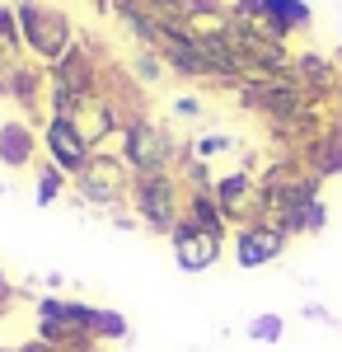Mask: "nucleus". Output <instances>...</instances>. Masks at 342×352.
<instances>
[{
	"label": "nucleus",
	"instance_id": "nucleus-27",
	"mask_svg": "<svg viewBox=\"0 0 342 352\" xmlns=\"http://www.w3.org/2000/svg\"><path fill=\"white\" fill-rule=\"evenodd\" d=\"M333 66H338V76H342V47H338V52H333Z\"/></svg>",
	"mask_w": 342,
	"mask_h": 352
},
{
	"label": "nucleus",
	"instance_id": "nucleus-20",
	"mask_svg": "<svg viewBox=\"0 0 342 352\" xmlns=\"http://www.w3.org/2000/svg\"><path fill=\"white\" fill-rule=\"evenodd\" d=\"M197 160H211V155H220V151H235V136H220V132H211V136H197L192 146H187Z\"/></svg>",
	"mask_w": 342,
	"mask_h": 352
},
{
	"label": "nucleus",
	"instance_id": "nucleus-10",
	"mask_svg": "<svg viewBox=\"0 0 342 352\" xmlns=\"http://www.w3.org/2000/svg\"><path fill=\"white\" fill-rule=\"evenodd\" d=\"M282 249H286V235H282L272 221H253V226H239V230H235V263H239V268L277 263Z\"/></svg>",
	"mask_w": 342,
	"mask_h": 352
},
{
	"label": "nucleus",
	"instance_id": "nucleus-22",
	"mask_svg": "<svg viewBox=\"0 0 342 352\" xmlns=\"http://www.w3.org/2000/svg\"><path fill=\"white\" fill-rule=\"evenodd\" d=\"M14 296H19V292L10 287V277H5V268H0V320H5V315L14 310Z\"/></svg>",
	"mask_w": 342,
	"mask_h": 352
},
{
	"label": "nucleus",
	"instance_id": "nucleus-14",
	"mask_svg": "<svg viewBox=\"0 0 342 352\" xmlns=\"http://www.w3.org/2000/svg\"><path fill=\"white\" fill-rule=\"evenodd\" d=\"M38 127H28L24 118H10V122H0V164L5 169H28V164L38 160Z\"/></svg>",
	"mask_w": 342,
	"mask_h": 352
},
{
	"label": "nucleus",
	"instance_id": "nucleus-4",
	"mask_svg": "<svg viewBox=\"0 0 342 352\" xmlns=\"http://www.w3.org/2000/svg\"><path fill=\"white\" fill-rule=\"evenodd\" d=\"M132 169L122 155H108V151H94L89 164L71 179V188L89 202V207H104V212H122V202H132Z\"/></svg>",
	"mask_w": 342,
	"mask_h": 352
},
{
	"label": "nucleus",
	"instance_id": "nucleus-3",
	"mask_svg": "<svg viewBox=\"0 0 342 352\" xmlns=\"http://www.w3.org/2000/svg\"><path fill=\"white\" fill-rule=\"evenodd\" d=\"M122 160L132 174H164V169H179V155H183V146L174 141L169 127H159L155 118H141V122H127L122 127Z\"/></svg>",
	"mask_w": 342,
	"mask_h": 352
},
{
	"label": "nucleus",
	"instance_id": "nucleus-12",
	"mask_svg": "<svg viewBox=\"0 0 342 352\" xmlns=\"http://www.w3.org/2000/svg\"><path fill=\"white\" fill-rule=\"evenodd\" d=\"M253 24L263 28L267 38L286 43L290 33H300V28H310V24H315V10H310L305 0H263V14H258Z\"/></svg>",
	"mask_w": 342,
	"mask_h": 352
},
{
	"label": "nucleus",
	"instance_id": "nucleus-24",
	"mask_svg": "<svg viewBox=\"0 0 342 352\" xmlns=\"http://www.w3.org/2000/svg\"><path fill=\"white\" fill-rule=\"evenodd\" d=\"M305 320H319V324H338V320H333V315H328L319 300H310V305H305Z\"/></svg>",
	"mask_w": 342,
	"mask_h": 352
},
{
	"label": "nucleus",
	"instance_id": "nucleus-16",
	"mask_svg": "<svg viewBox=\"0 0 342 352\" xmlns=\"http://www.w3.org/2000/svg\"><path fill=\"white\" fill-rule=\"evenodd\" d=\"M14 61H24V33L14 19V5H0V71H10Z\"/></svg>",
	"mask_w": 342,
	"mask_h": 352
},
{
	"label": "nucleus",
	"instance_id": "nucleus-21",
	"mask_svg": "<svg viewBox=\"0 0 342 352\" xmlns=\"http://www.w3.org/2000/svg\"><path fill=\"white\" fill-rule=\"evenodd\" d=\"M179 10H183V19H192V14H225L230 5L225 0H179Z\"/></svg>",
	"mask_w": 342,
	"mask_h": 352
},
{
	"label": "nucleus",
	"instance_id": "nucleus-9",
	"mask_svg": "<svg viewBox=\"0 0 342 352\" xmlns=\"http://www.w3.org/2000/svg\"><path fill=\"white\" fill-rule=\"evenodd\" d=\"M169 249H174V263H179L183 272H207V268L220 263L225 240H216V235H207V230H197V226L179 221L174 235H169Z\"/></svg>",
	"mask_w": 342,
	"mask_h": 352
},
{
	"label": "nucleus",
	"instance_id": "nucleus-11",
	"mask_svg": "<svg viewBox=\"0 0 342 352\" xmlns=\"http://www.w3.org/2000/svg\"><path fill=\"white\" fill-rule=\"evenodd\" d=\"M71 122L80 127V136H84V146H89V151H104L108 136H122V113L113 109L104 94L84 99V104H80V113L71 118Z\"/></svg>",
	"mask_w": 342,
	"mask_h": 352
},
{
	"label": "nucleus",
	"instance_id": "nucleus-5",
	"mask_svg": "<svg viewBox=\"0 0 342 352\" xmlns=\"http://www.w3.org/2000/svg\"><path fill=\"white\" fill-rule=\"evenodd\" d=\"M38 320H56V324L76 329V333H89L99 343H122L132 329L117 310H104V305H84V300H71V296H43L38 305Z\"/></svg>",
	"mask_w": 342,
	"mask_h": 352
},
{
	"label": "nucleus",
	"instance_id": "nucleus-13",
	"mask_svg": "<svg viewBox=\"0 0 342 352\" xmlns=\"http://www.w3.org/2000/svg\"><path fill=\"white\" fill-rule=\"evenodd\" d=\"M300 160H305V169L319 174V179H338L342 174V118H333V122L300 151Z\"/></svg>",
	"mask_w": 342,
	"mask_h": 352
},
{
	"label": "nucleus",
	"instance_id": "nucleus-7",
	"mask_svg": "<svg viewBox=\"0 0 342 352\" xmlns=\"http://www.w3.org/2000/svg\"><path fill=\"white\" fill-rule=\"evenodd\" d=\"M99 71H104V61L89 52L84 43H76L66 56H56L52 66H47V80H52V89L71 94V99H94L99 94Z\"/></svg>",
	"mask_w": 342,
	"mask_h": 352
},
{
	"label": "nucleus",
	"instance_id": "nucleus-18",
	"mask_svg": "<svg viewBox=\"0 0 342 352\" xmlns=\"http://www.w3.org/2000/svg\"><path fill=\"white\" fill-rule=\"evenodd\" d=\"M127 71H132L141 85H155L159 76L169 71V66L159 61V52H150V47H136V56H132V66H127Z\"/></svg>",
	"mask_w": 342,
	"mask_h": 352
},
{
	"label": "nucleus",
	"instance_id": "nucleus-2",
	"mask_svg": "<svg viewBox=\"0 0 342 352\" xmlns=\"http://www.w3.org/2000/svg\"><path fill=\"white\" fill-rule=\"evenodd\" d=\"M132 212L146 230L174 235V226L183 221V184L174 169L164 174H136L132 179Z\"/></svg>",
	"mask_w": 342,
	"mask_h": 352
},
{
	"label": "nucleus",
	"instance_id": "nucleus-25",
	"mask_svg": "<svg viewBox=\"0 0 342 352\" xmlns=\"http://www.w3.org/2000/svg\"><path fill=\"white\" fill-rule=\"evenodd\" d=\"M5 352H56V348H47L43 338H33V343H19V348H5Z\"/></svg>",
	"mask_w": 342,
	"mask_h": 352
},
{
	"label": "nucleus",
	"instance_id": "nucleus-15",
	"mask_svg": "<svg viewBox=\"0 0 342 352\" xmlns=\"http://www.w3.org/2000/svg\"><path fill=\"white\" fill-rule=\"evenodd\" d=\"M183 221L197 226V230H207V235H216V240L230 235V221H225V212H220L216 192H187L183 188Z\"/></svg>",
	"mask_w": 342,
	"mask_h": 352
},
{
	"label": "nucleus",
	"instance_id": "nucleus-6",
	"mask_svg": "<svg viewBox=\"0 0 342 352\" xmlns=\"http://www.w3.org/2000/svg\"><path fill=\"white\" fill-rule=\"evenodd\" d=\"M47 66H33V61H14L10 71H0V99H10L14 109L24 113L28 127H47Z\"/></svg>",
	"mask_w": 342,
	"mask_h": 352
},
{
	"label": "nucleus",
	"instance_id": "nucleus-17",
	"mask_svg": "<svg viewBox=\"0 0 342 352\" xmlns=\"http://www.w3.org/2000/svg\"><path fill=\"white\" fill-rule=\"evenodd\" d=\"M61 192H66V174H61L52 160H43L33 169V202H38V207H52Z\"/></svg>",
	"mask_w": 342,
	"mask_h": 352
},
{
	"label": "nucleus",
	"instance_id": "nucleus-1",
	"mask_svg": "<svg viewBox=\"0 0 342 352\" xmlns=\"http://www.w3.org/2000/svg\"><path fill=\"white\" fill-rule=\"evenodd\" d=\"M14 19H19V33H24V47L38 56V61H47V66L80 43L76 24H71V14H66L61 5H47V0H19V5H14Z\"/></svg>",
	"mask_w": 342,
	"mask_h": 352
},
{
	"label": "nucleus",
	"instance_id": "nucleus-28",
	"mask_svg": "<svg viewBox=\"0 0 342 352\" xmlns=\"http://www.w3.org/2000/svg\"><path fill=\"white\" fill-rule=\"evenodd\" d=\"M146 5H179V0H146Z\"/></svg>",
	"mask_w": 342,
	"mask_h": 352
},
{
	"label": "nucleus",
	"instance_id": "nucleus-19",
	"mask_svg": "<svg viewBox=\"0 0 342 352\" xmlns=\"http://www.w3.org/2000/svg\"><path fill=\"white\" fill-rule=\"evenodd\" d=\"M282 333H286V320L282 315H253L249 320V338L253 343H277Z\"/></svg>",
	"mask_w": 342,
	"mask_h": 352
},
{
	"label": "nucleus",
	"instance_id": "nucleus-23",
	"mask_svg": "<svg viewBox=\"0 0 342 352\" xmlns=\"http://www.w3.org/2000/svg\"><path fill=\"white\" fill-rule=\"evenodd\" d=\"M174 113H179V118H197V113H202V104H197L192 94H179V99H174Z\"/></svg>",
	"mask_w": 342,
	"mask_h": 352
},
{
	"label": "nucleus",
	"instance_id": "nucleus-26",
	"mask_svg": "<svg viewBox=\"0 0 342 352\" xmlns=\"http://www.w3.org/2000/svg\"><path fill=\"white\" fill-rule=\"evenodd\" d=\"M328 113H333V118H342V85H338V94H333V104H328Z\"/></svg>",
	"mask_w": 342,
	"mask_h": 352
},
{
	"label": "nucleus",
	"instance_id": "nucleus-8",
	"mask_svg": "<svg viewBox=\"0 0 342 352\" xmlns=\"http://www.w3.org/2000/svg\"><path fill=\"white\" fill-rule=\"evenodd\" d=\"M43 146H47V160L66 174V179H76L80 169L89 164V146H84V136L71 118H47V127H43Z\"/></svg>",
	"mask_w": 342,
	"mask_h": 352
}]
</instances>
